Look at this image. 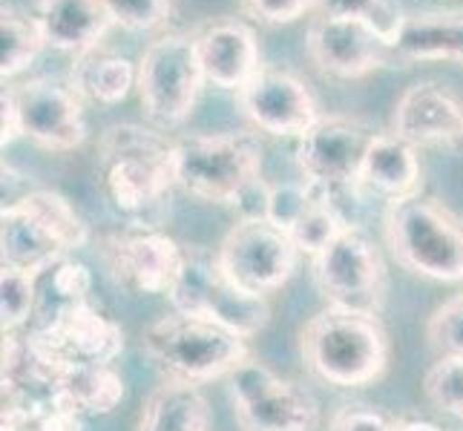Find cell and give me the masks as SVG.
Here are the masks:
<instances>
[{"instance_id": "obj_1", "label": "cell", "mask_w": 463, "mask_h": 431, "mask_svg": "<svg viewBox=\"0 0 463 431\" xmlns=\"http://www.w3.org/2000/svg\"><path fill=\"white\" fill-rule=\"evenodd\" d=\"M101 182L109 204L136 228H156V216L175 187L173 141L138 124H116L101 136Z\"/></svg>"}, {"instance_id": "obj_32", "label": "cell", "mask_w": 463, "mask_h": 431, "mask_svg": "<svg viewBox=\"0 0 463 431\" xmlns=\"http://www.w3.org/2000/svg\"><path fill=\"white\" fill-rule=\"evenodd\" d=\"M426 340L438 357H463V291L429 316Z\"/></svg>"}, {"instance_id": "obj_22", "label": "cell", "mask_w": 463, "mask_h": 431, "mask_svg": "<svg viewBox=\"0 0 463 431\" xmlns=\"http://www.w3.org/2000/svg\"><path fill=\"white\" fill-rule=\"evenodd\" d=\"M211 406L199 386L184 379H165L141 406L136 431H207Z\"/></svg>"}, {"instance_id": "obj_2", "label": "cell", "mask_w": 463, "mask_h": 431, "mask_svg": "<svg viewBox=\"0 0 463 431\" xmlns=\"http://www.w3.org/2000/svg\"><path fill=\"white\" fill-rule=\"evenodd\" d=\"M306 369L334 389H365L389 369V333L380 316L326 305L299 331Z\"/></svg>"}, {"instance_id": "obj_23", "label": "cell", "mask_w": 463, "mask_h": 431, "mask_svg": "<svg viewBox=\"0 0 463 431\" xmlns=\"http://www.w3.org/2000/svg\"><path fill=\"white\" fill-rule=\"evenodd\" d=\"M236 423L242 431H317L319 406L308 389L282 379L262 400L236 408Z\"/></svg>"}, {"instance_id": "obj_3", "label": "cell", "mask_w": 463, "mask_h": 431, "mask_svg": "<svg viewBox=\"0 0 463 431\" xmlns=\"http://www.w3.org/2000/svg\"><path fill=\"white\" fill-rule=\"evenodd\" d=\"M383 233L394 262L411 276L463 282V216L438 196L389 201Z\"/></svg>"}, {"instance_id": "obj_11", "label": "cell", "mask_w": 463, "mask_h": 431, "mask_svg": "<svg viewBox=\"0 0 463 431\" xmlns=\"http://www.w3.org/2000/svg\"><path fill=\"white\" fill-rule=\"evenodd\" d=\"M299 248L268 219H239L216 250L222 270L248 294L268 296L294 276Z\"/></svg>"}, {"instance_id": "obj_5", "label": "cell", "mask_w": 463, "mask_h": 431, "mask_svg": "<svg viewBox=\"0 0 463 431\" xmlns=\"http://www.w3.org/2000/svg\"><path fill=\"white\" fill-rule=\"evenodd\" d=\"M141 351L165 379H184L194 386L225 379L250 357L248 340L239 333L179 311L145 328Z\"/></svg>"}, {"instance_id": "obj_35", "label": "cell", "mask_w": 463, "mask_h": 431, "mask_svg": "<svg viewBox=\"0 0 463 431\" xmlns=\"http://www.w3.org/2000/svg\"><path fill=\"white\" fill-rule=\"evenodd\" d=\"M314 199V184L306 179L299 182H282V184H270V196H268V221H274L277 228L291 230L294 221L306 213V207Z\"/></svg>"}, {"instance_id": "obj_40", "label": "cell", "mask_w": 463, "mask_h": 431, "mask_svg": "<svg viewBox=\"0 0 463 431\" xmlns=\"http://www.w3.org/2000/svg\"><path fill=\"white\" fill-rule=\"evenodd\" d=\"M394 431H443V428L429 420H397Z\"/></svg>"}, {"instance_id": "obj_31", "label": "cell", "mask_w": 463, "mask_h": 431, "mask_svg": "<svg viewBox=\"0 0 463 431\" xmlns=\"http://www.w3.org/2000/svg\"><path fill=\"white\" fill-rule=\"evenodd\" d=\"M423 391L438 411L463 423V357H438L423 377Z\"/></svg>"}, {"instance_id": "obj_33", "label": "cell", "mask_w": 463, "mask_h": 431, "mask_svg": "<svg viewBox=\"0 0 463 431\" xmlns=\"http://www.w3.org/2000/svg\"><path fill=\"white\" fill-rule=\"evenodd\" d=\"M225 382H228L231 406H233V411H236V408H245V406H250V403L262 400V397H265L270 389H277V386H279L282 377H279L274 369H268L265 362L248 357L242 365H236V369L225 377Z\"/></svg>"}, {"instance_id": "obj_27", "label": "cell", "mask_w": 463, "mask_h": 431, "mask_svg": "<svg viewBox=\"0 0 463 431\" xmlns=\"http://www.w3.org/2000/svg\"><path fill=\"white\" fill-rule=\"evenodd\" d=\"M92 274L84 262L75 259H61L50 270H43L38 276V311L32 323H41V319L58 314L61 308L78 305V302L92 299Z\"/></svg>"}, {"instance_id": "obj_28", "label": "cell", "mask_w": 463, "mask_h": 431, "mask_svg": "<svg viewBox=\"0 0 463 431\" xmlns=\"http://www.w3.org/2000/svg\"><path fill=\"white\" fill-rule=\"evenodd\" d=\"M348 225H357V221H351L343 207L334 201L326 190L314 187L311 204L306 207V213L294 221V228L288 233L294 239V245L299 248V253H308L314 259L317 253L326 250Z\"/></svg>"}, {"instance_id": "obj_20", "label": "cell", "mask_w": 463, "mask_h": 431, "mask_svg": "<svg viewBox=\"0 0 463 431\" xmlns=\"http://www.w3.org/2000/svg\"><path fill=\"white\" fill-rule=\"evenodd\" d=\"M394 63H458L463 67V12H409L392 41Z\"/></svg>"}, {"instance_id": "obj_26", "label": "cell", "mask_w": 463, "mask_h": 431, "mask_svg": "<svg viewBox=\"0 0 463 431\" xmlns=\"http://www.w3.org/2000/svg\"><path fill=\"white\" fill-rule=\"evenodd\" d=\"M43 46L46 43L35 14L4 6V14H0V75L4 81L24 75L38 61Z\"/></svg>"}, {"instance_id": "obj_10", "label": "cell", "mask_w": 463, "mask_h": 431, "mask_svg": "<svg viewBox=\"0 0 463 431\" xmlns=\"http://www.w3.org/2000/svg\"><path fill=\"white\" fill-rule=\"evenodd\" d=\"M380 130L351 116H319L306 136L297 138V167L308 184L343 207L345 196L360 193V170Z\"/></svg>"}, {"instance_id": "obj_4", "label": "cell", "mask_w": 463, "mask_h": 431, "mask_svg": "<svg viewBox=\"0 0 463 431\" xmlns=\"http://www.w3.org/2000/svg\"><path fill=\"white\" fill-rule=\"evenodd\" d=\"M90 242V230L75 207L52 190L32 193L4 204L0 213V257L4 267H18L41 276L72 250Z\"/></svg>"}, {"instance_id": "obj_39", "label": "cell", "mask_w": 463, "mask_h": 431, "mask_svg": "<svg viewBox=\"0 0 463 431\" xmlns=\"http://www.w3.org/2000/svg\"><path fill=\"white\" fill-rule=\"evenodd\" d=\"M0 107H4V113H0V126H4V150L14 138H21V130H18V113H14V101L9 89L4 87V95H0Z\"/></svg>"}, {"instance_id": "obj_36", "label": "cell", "mask_w": 463, "mask_h": 431, "mask_svg": "<svg viewBox=\"0 0 463 431\" xmlns=\"http://www.w3.org/2000/svg\"><path fill=\"white\" fill-rule=\"evenodd\" d=\"M242 9L253 21L268 26H288L317 12V0H242Z\"/></svg>"}, {"instance_id": "obj_21", "label": "cell", "mask_w": 463, "mask_h": 431, "mask_svg": "<svg viewBox=\"0 0 463 431\" xmlns=\"http://www.w3.org/2000/svg\"><path fill=\"white\" fill-rule=\"evenodd\" d=\"M423 187V167L418 147L394 133H380L369 147L360 170V193L383 201H401L418 196Z\"/></svg>"}, {"instance_id": "obj_6", "label": "cell", "mask_w": 463, "mask_h": 431, "mask_svg": "<svg viewBox=\"0 0 463 431\" xmlns=\"http://www.w3.org/2000/svg\"><path fill=\"white\" fill-rule=\"evenodd\" d=\"M262 141L253 133H211L173 141L175 187L207 204H239L262 182Z\"/></svg>"}, {"instance_id": "obj_16", "label": "cell", "mask_w": 463, "mask_h": 431, "mask_svg": "<svg viewBox=\"0 0 463 431\" xmlns=\"http://www.w3.org/2000/svg\"><path fill=\"white\" fill-rule=\"evenodd\" d=\"M239 107L260 133L274 138L306 136L319 118L311 87L288 70L262 67L260 75L239 92Z\"/></svg>"}, {"instance_id": "obj_12", "label": "cell", "mask_w": 463, "mask_h": 431, "mask_svg": "<svg viewBox=\"0 0 463 431\" xmlns=\"http://www.w3.org/2000/svg\"><path fill=\"white\" fill-rule=\"evenodd\" d=\"M6 89L14 101V113H18L21 138L46 153H70L87 141V101L70 81L41 75Z\"/></svg>"}, {"instance_id": "obj_8", "label": "cell", "mask_w": 463, "mask_h": 431, "mask_svg": "<svg viewBox=\"0 0 463 431\" xmlns=\"http://www.w3.org/2000/svg\"><path fill=\"white\" fill-rule=\"evenodd\" d=\"M204 84L196 41L184 32L158 35L138 61V101L158 130H175L194 116Z\"/></svg>"}, {"instance_id": "obj_9", "label": "cell", "mask_w": 463, "mask_h": 431, "mask_svg": "<svg viewBox=\"0 0 463 431\" xmlns=\"http://www.w3.org/2000/svg\"><path fill=\"white\" fill-rule=\"evenodd\" d=\"M311 279L326 305L380 316L389 294V270L374 239L348 225L311 259Z\"/></svg>"}, {"instance_id": "obj_37", "label": "cell", "mask_w": 463, "mask_h": 431, "mask_svg": "<svg viewBox=\"0 0 463 431\" xmlns=\"http://www.w3.org/2000/svg\"><path fill=\"white\" fill-rule=\"evenodd\" d=\"M394 417L372 406H343L334 411L331 431H394Z\"/></svg>"}, {"instance_id": "obj_30", "label": "cell", "mask_w": 463, "mask_h": 431, "mask_svg": "<svg viewBox=\"0 0 463 431\" xmlns=\"http://www.w3.org/2000/svg\"><path fill=\"white\" fill-rule=\"evenodd\" d=\"M317 14H331V18H357L374 26L389 43L401 32L406 14L394 0H317Z\"/></svg>"}, {"instance_id": "obj_29", "label": "cell", "mask_w": 463, "mask_h": 431, "mask_svg": "<svg viewBox=\"0 0 463 431\" xmlns=\"http://www.w3.org/2000/svg\"><path fill=\"white\" fill-rule=\"evenodd\" d=\"M38 311V276L18 267H4L0 276V314L4 333H18L32 325Z\"/></svg>"}, {"instance_id": "obj_14", "label": "cell", "mask_w": 463, "mask_h": 431, "mask_svg": "<svg viewBox=\"0 0 463 431\" xmlns=\"http://www.w3.org/2000/svg\"><path fill=\"white\" fill-rule=\"evenodd\" d=\"M101 253L116 282L136 296H167L187 259L175 239L153 228L109 233Z\"/></svg>"}, {"instance_id": "obj_17", "label": "cell", "mask_w": 463, "mask_h": 431, "mask_svg": "<svg viewBox=\"0 0 463 431\" xmlns=\"http://www.w3.org/2000/svg\"><path fill=\"white\" fill-rule=\"evenodd\" d=\"M392 133L414 147H460L463 95L440 81L411 84L394 104Z\"/></svg>"}, {"instance_id": "obj_24", "label": "cell", "mask_w": 463, "mask_h": 431, "mask_svg": "<svg viewBox=\"0 0 463 431\" xmlns=\"http://www.w3.org/2000/svg\"><path fill=\"white\" fill-rule=\"evenodd\" d=\"M67 81L87 104L116 107L138 84V67L130 58L107 52L99 46V50L75 58Z\"/></svg>"}, {"instance_id": "obj_13", "label": "cell", "mask_w": 463, "mask_h": 431, "mask_svg": "<svg viewBox=\"0 0 463 431\" xmlns=\"http://www.w3.org/2000/svg\"><path fill=\"white\" fill-rule=\"evenodd\" d=\"M26 337L58 365H113L124 351V331L92 299L32 323Z\"/></svg>"}, {"instance_id": "obj_38", "label": "cell", "mask_w": 463, "mask_h": 431, "mask_svg": "<svg viewBox=\"0 0 463 431\" xmlns=\"http://www.w3.org/2000/svg\"><path fill=\"white\" fill-rule=\"evenodd\" d=\"M29 431H84V417L72 408H55L41 417Z\"/></svg>"}, {"instance_id": "obj_7", "label": "cell", "mask_w": 463, "mask_h": 431, "mask_svg": "<svg viewBox=\"0 0 463 431\" xmlns=\"http://www.w3.org/2000/svg\"><path fill=\"white\" fill-rule=\"evenodd\" d=\"M173 311L199 316L239 333L242 340L257 337L270 323L268 296L248 294L222 270L216 253L187 250V259L173 291L167 294Z\"/></svg>"}, {"instance_id": "obj_34", "label": "cell", "mask_w": 463, "mask_h": 431, "mask_svg": "<svg viewBox=\"0 0 463 431\" xmlns=\"http://www.w3.org/2000/svg\"><path fill=\"white\" fill-rule=\"evenodd\" d=\"M116 26L127 32H158L173 21V0H107Z\"/></svg>"}, {"instance_id": "obj_25", "label": "cell", "mask_w": 463, "mask_h": 431, "mask_svg": "<svg viewBox=\"0 0 463 431\" xmlns=\"http://www.w3.org/2000/svg\"><path fill=\"white\" fill-rule=\"evenodd\" d=\"M61 394L81 417H104L113 414L124 394V377L113 365H63L61 369Z\"/></svg>"}, {"instance_id": "obj_19", "label": "cell", "mask_w": 463, "mask_h": 431, "mask_svg": "<svg viewBox=\"0 0 463 431\" xmlns=\"http://www.w3.org/2000/svg\"><path fill=\"white\" fill-rule=\"evenodd\" d=\"M35 21L50 50L75 58L99 50L104 35L116 26L107 0H38Z\"/></svg>"}, {"instance_id": "obj_15", "label": "cell", "mask_w": 463, "mask_h": 431, "mask_svg": "<svg viewBox=\"0 0 463 431\" xmlns=\"http://www.w3.org/2000/svg\"><path fill=\"white\" fill-rule=\"evenodd\" d=\"M306 52L319 72L340 81H354L394 63L392 43L374 26L331 14H317L308 23Z\"/></svg>"}, {"instance_id": "obj_18", "label": "cell", "mask_w": 463, "mask_h": 431, "mask_svg": "<svg viewBox=\"0 0 463 431\" xmlns=\"http://www.w3.org/2000/svg\"><path fill=\"white\" fill-rule=\"evenodd\" d=\"M199 63L204 81L225 89L242 92L262 70V52L253 26L236 18H216L207 21L194 32Z\"/></svg>"}]
</instances>
